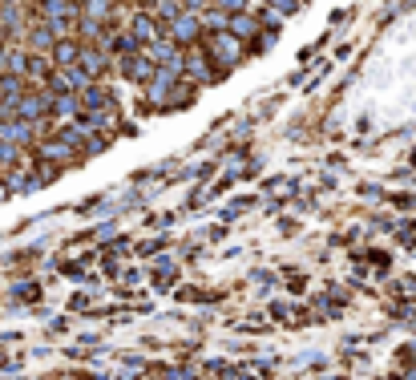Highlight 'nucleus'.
<instances>
[{
    "label": "nucleus",
    "instance_id": "f257e3e1",
    "mask_svg": "<svg viewBox=\"0 0 416 380\" xmlns=\"http://www.w3.org/2000/svg\"><path fill=\"white\" fill-rule=\"evenodd\" d=\"M206 49H210V57H215L223 69H227V65L239 61V49H242V45L235 41V33H210V37H206Z\"/></svg>",
    "mask_w": 416,
    "mask_h": 380
},
{
    "label": "nucleus",
    "instance_id": "f03ea898",
    "mask_svg": "<svg viewBox=\"0 0 416 380\" xmlns=\"http://www.w3.org/2000/svg\"><path fill=\"white\" fill-rule=\"evenodd\" d=\"M122 73H126L129 81H150L154 77V57H134V53H126V57H122Z\"/></svg>",
    "mask_w": 416,
    "mask_h": 380
},
{
    "label": "nucleus",
    "instance_id": "7ed1b4c3",
    "mask_svg": "<svg viewBox=\"0 0 416 380\" xmlns=\"http://www.w3.org/2000/svg\"><path fill=\"white\" fill-rule=\"evenodd\" d=\"M129 33L138 37V45H154V41H158V25H154V16H150V13H138V16H134Z\"/></svg>",
    "mask_w": 416,
    "mask_h": 380
},
{
    "label": "nucleus",
    "instance_id": "20e7f679",
    "mask_svg": "<svg viewBox=\"0 0 416 380\" xmlns=\"http://www.w3.org/2000/svg\"><path fill=\"white\" fill-rule=\"evenodd\" d=\"M198 16H174V21H170V37L174 41H194L198 37Z\"/></svg>",
    "mask_w": 416,
    "mask_h": 380
},
{
    "label": "nucleus",
    "instance_id": "39448f33",
    "mask_svg": "<svg viewBox=\"0 0 416 380\" xmlns=\"http://www.w3.org/2000/svg\"><path fill=\"white\" fill-rule=\"evenodd\" d=\"M45 97H37V93H28V97H21V102H16V114L25 117V122H37L41 114H45Z\"/></svg>",
    "mask_w": 416,
    "mask_h": 380
},
{
    "label": "nucleus",
    "instance_id": "423d86ee",
    "mask_svg": "<svg viewBox=\"0 0 416 380\" xmlns=\"http://www.w3.org/2000/svg\"><path fill=\"white\" fill-rule=\"evenodd\" d=\"M77 61H81V45H77V41H61V45H57V65H61V69H73Z\"/></svg>",
    "mask_w": 416,
    "mask_h": 380
},
{
    "label": "nucleus",
    "instance_id": "0eeeda50",
    "mask_svg": "<svg viewBox=\"0 0 416 380\" xmlns=\"http://www.w3.org/2000/svg\"><path fill=\"white\" fill-rule=\"evenodd\" d=\"M81 65H85L89 77L105 73V53H101V49H85V45H81Z\"/></svg>",
    "mask_w": 416,
    "mask_h": 380
},
{
    "label": "nucleus",
    "instance_id": "6e6552de",
    "mask_svg": "<svg viewBox=\"0 0 416 380\" xmlns=\"http://www.w3.org/2000/svg\"><path fill=\"white\" fill-rule=\"evenodd\" d=\"M230 33H242V37H251V33H255V16L235 13V16H230Z\"/></svg>",
    "mask_w": 416,
    "mask_h": 380
},
{
    "label": "nucleus",
    "instance_id": "1a4fd4ad",
    "mask_svg": "<svg viewBox=\"0 0 416 380\" xmlns=\"http://www.w3.org/2000/svg\"><path fill=\"white\" fill-rule=\"evenodd\" d=\"M186 69H190V77H194V81H206V77H210V69H206V57H194V53L186 57Z\"/></svg>",
    "mask_w": 416,
    "mask_h": 380
},
{
    "label": "nucleus",
    "instance_id": "9d476101",
    "mask_svg": "<svg viewBox=\"0 0 416 380\" xmlns=\"http://www.w3.org/2000/svg\"><path fill=\"white\" fill-rule=\"evenodd\" d=\"M85 105H110V97L101 89H85Z\"/></svg>",
    "mask_w": 416,
    "mask_h": 380
},
{
    "label": "nucleus",
    "instance_id": "9b49d317",
    "mask_svg": "<svg viewBox=\"0 0 416 380\" xmlns=\"http://www.w3.org/2000/svg\"><path fill=\"white\" fill-rule=\"evenodd\" d=\"M57 114H77V102H69V97H61V102H57Z\"/></svg>",
    "mask_w": 416,
    "mask_h": 380
},
{
    "label": "nucleus",
    "instance_id": "f8f14e48",
    "mask_svg": "<svg viewBox=\"0 0 416 380\" xmlns=\"http://www.w3.org/2000/svg\"><path fill=\"white\" fill-rule=\"evenodd\" d=\"M218 4H223L227 13H242V4H247V0H218Z\"/></svg>",
    "mask_w": 416,
    "mask_h": 380
},
{
    "label": "nucleus",
    "instance_id": "ddd939ff",
    "mask_svg": "<svg viewBox=\"0 0 416 380\" xmlns=\"http://www.w3.org/2000/svg\"><path fill=\"white\" fill-rule=\"evenodd\" d=\"M275 9H283V13H291V9H299V0H275Z\"/></svg>",
    "mask_w": 416,
    "mask_h": 380
},
{
    "label": "nucleus",
    "instance_id": "4468645a",
    "mask_svg": "<svg viewBox=\"0 0 416 380\" xmlns=\"http://www.w3.org/2000/svg\"><path fill=\"white\" fill-rule=\"evenodd\" d=\"M186 4H198V0H186Z\"/></svg>",
    "mask_w": 416,
    "mask_h": 380
}]
</instances>
